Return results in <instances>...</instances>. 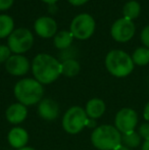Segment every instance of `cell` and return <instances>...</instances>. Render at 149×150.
Here are the masks:
<instances>
[{
	"label": "cell",
	"mask_w": 149,
	"mask_h": 150,
	"mask_svg": "<svg viewBox=\"0 0 149 150\" xmlns=\"http://www.w3.org/2000/svg\"><path fill=\"white\" fill-rule=\"evenodd\" d=\"M5 117L10 124H20L28 117V109H27V106H25L20 102L13 103V104L9 105L8 108L6 109Z\"/></svg>",
	"instance_id": "obj_14"
},
{
	"label": "cell",
	"mask_w": 149,
	"mask_h": 150,
	"mask_svg": "<svg viewBox=\"0 0 149 150\" xmlns=\"http://www.w3.org/2000/svg\"><path fill=\"white\" fill-rule=\"evenodd\" d=\"M86 127H87V128L94 129V130H95V129L97 128V124H96V120H93V119H90V117H88L87 122H86Z\"/></svg>",
	"instance_id": "obj_26"
},
{
	"label": "cell",
	"mask_w": 149,
	"mask_h": 150,
	"mask_svg": "<svg viewBox=\"0 0 149 150\" xmlns=\"http://www.w3.org/2000/svg\"><path fill=\"white\" fill-rule=\"evenodd\" d=\"M73 38L74 36L72 35V33L68 31H60L58 33H56V35L54 36L53 43L57 49H66L68 48L73 43Z\"/></svg>",
	"instance_id": "obj_16"
},
{
	"label": "cell",
	"mask_w": 149,
	"mask_h": 150,
	"mask_svg": "<svg viewBox=\"0 0 149 150\" xmlns=\"http://www.w3.org/2000/svg\"><path fill=\"white\" fill-rule=\"evenodd\" d=\"M91 142L99 150H114L121 144V134L112 125H101L91 134Z\"/></svg>",
	"instance_id": "obj_3"
},
{
	"label": "cell",
	"mask_w": 149,
	"mask_h": 150,
	"mask_svg": "<svg viewBox=\"0 0 149 150\" xmlns=\"http://www.w3.org/2000/svg\"><path fill=\"white\" fill-rule=\"evenodd\" d=\"M138 124V115L133 108L125 107L117 111L114 119V127L121 134L135 131Z\"/></svg>",
	"instance_id": "obj_8"
},
{
	"label": "cell",
	"mask_w": 149,
	"mask_h": 150,
	"mask_svg": "<svg viewBox=\"0 0 149 150\" xmlns=\"http://www.w3.org/2000/svg\"><path fill=\"white\" fill-rule=\"evenodd\" d=\"M106 105L104 101L100 98H92L86 103L85 111L88 117L97 120L103 115L105 112Z\"/></svg>",
	"instance_id": "obj_15"
},
{
	"label": "cell",
	"mask_w": 149,
	"mask_h": 150,
	"mask_svg": "<svg viewBox=\"0 0 149 150\" xmlns=\"http://www.w3.org/2000/svg\"><path fill=\"white\" fill-rule=\"evenodd\" d=\"M142 150H149V140H145L142 144Z\"/></svg>",
	"instance_id": "obj_29"
},
{
	"label": "cell",
	"mask_w": 149,
	"mask_h": 150,
	"mask_svg": "<svg viewBox=\"0 0 149 150\" xmlns=\"http://www.w3.org/2000/svg\"><path fill=\"white\" fill-rule=\"evenodd\" d=\"M88 117L81 106H72L62 117V128L68 134L77 135L86 128Z\"/></svg>",
	"instance_id": "obj_5"
},
{
	"label": "cell",
	"mask_w": 149,
	"mask_h": 150,
	"mask_svg": "<svg viewBox=\"0 0 149 150\" xmlns=\"http://www.w3.org/2000/svg\"><path fill=\"white\" fill-rule=\"evenodd\" d=\"M141 41L144 45L146 46V48L149 49V26L146 28H144V30L141 33Z\"/></svg>",
	"instance_id": "obj_24"
},
{
	"label": "cell",
	"mask_w": 149,
	"mask_h": 150,
	"mask_svg": "<svg viewBox=\"0 0 149 150\" xmlns=\"http://www.w3.org/2000/svg\"><path fill=\"white\" fill-rule=\"evenodd\" d=\"M13 4V0H0V10H6Z\"/></svg>",
	"instance_id": "obj_25"
},
{
	"label": "cell",
	"mask_w": 149,
	"mask_h": 150,
	"mask_svg": "<svg viewBox=\"0 0 149 150\" xmlns=\"http://www.w3.org/2000/svg\"><path fill=\"white\" fill-rule=\"evenodd\" d=\"M13 20L7 14H0V38L9 37L14 30Z\"/></svg>",
	"instance_id": "obj_18"
},
{
	"label": "cell",
	"mask_w": 149,
	"mask_h": 150,
	"mask_svg": "<svg viewBox=\"0 0 149 150\" xmlns=\"http://www.w3.org/2000/svg\"><path fill=\"white\" fill-rule=\"evenodd\" d=\"M105 67L112 76L124 78L133 71L134 62L131 56L123 50H112L105 57Z\"/></svg>",
	"instance_id": "obj_4"
},
{
	"label": "cell",
	"mask_w": 149,
	"mask_h": 150,
	"mask_svg": "<svg viewBox=\"0 0 149 150\" xmlns=\"http://www.w3.org/2000/svg\"><path fill=\"white\" fill-rule=\"evenodd\" d=\"M114 150H131L130 148H128L127 146H125V145H123V144H121L119 147H117Z\"/></svg>",
	"instance_id": "obj_30"
},
{
	"label": "cell",
	"mask_w": 149,
	"mask_h": 150,
	"mask_svg": "<svg viewBox=\"0 0 149 150\" xmlns=\"http://www.w3.org/2000/svg\"><path fill=\"white\" fill-rule=\"evenodd\" d=\"M81 65L74 58H68L61 62V74L66 77L72 78L80 73Z\"/></svg>",
	"instance_id": "obj_17"
},
{
	"label": "cell",
	"mask_w": 149,
	"mask_h": 150,
	"mask_svg": "<svg viewBox=\"0 0 149 150\" xmlns=\"http://www.w3.org/2000/svg\"><path fill=\"white\" fill-rule=\"evenodd\" d=\"M34 43V38L30 30L18 28L13 30L7 39V46L14 54H22L31 49Z\"/></svg>",
	"instance_id": "obj_6"
},
{
	"label": "cell",
	"mask_w": 149,
	"mask_h": 150,
	"mask_svg": "<svg viewBox=\"0 0 149 150\" xmlns=\"http://www.w3.org/2000/svg\"><path fill=\"white\" fill-rule=\"evenodd\" d=\"M68 1L74 6H80V5H82V4H85L86 2H88L89 0H68Z\"/></svg>",
	"instance_id": "obj_27"
},
{
	"label": "cell",
	"mask_w": 149,
	"mask_h": 150,
	"mask_svg": "<svg viewBox=\"0 0 149 150\" xmlns=\"http://www.w3.org/2000/svg\"><path fill=\"white\" fill-rule=\"evenodd\" d=\"M7 140L9 145L14 149H20L26 147L29 141L28 132L24 128L20 127H14L9 131L7 135Z\"/></svg>",
	"instance_id": "obj_13"
},
{
	"label": "cell",
	"mask_w": 149,
	"mask_h": 150,
	"mask_svg": "<svg viewBox=\"0 0 149 150\" xmlns=\"http://www.w3.org/2000/svg\"><path fill=\"white\" fill-rule=\"evenodd\" d=\"M138 133L144 140H149V122H144L139 127Z\"/></svg>",
	"instance_id": "obj_23"
},
{
	"label": "cell",
	"mask_w": 149,
	"mask_h": 150,
	"mask_svg": "<svg viewBox=\"0 0 149 150\" xmlns=\"http://www.w3.org/2000/svg\"><path fill=\"white\" fill-rule=\"evenodd\" d=\"M18 150H36L32 147H24V148H20V149H18Z\"/></svg>",
	"instance_id": "obj_32"
},
{
	"label": "cell",
	"mask_w": 149,
	"mask_h": 150,
	"mask_svg": "<svg viewBox=\"0 0 149 150\" xmlns=\"http://www.w3.org/2000/svg\"><path fill=\"white\" fill-rule=\"evenodd\" d=\"M10 49L6 45H0V63L6 62L8 58L10 57Z\"/></svg>",
	"instance_id": "obj_22"
},
{
	"label": "cell",
	"mask_w": 149,
	"mask_h": 150,
	"mask_svg": "<svg viewBox=\"0 0 149 150\" xmlns=\"http://www.w3.org/2000/svg\"><path fill=\"white\" fill-rule=\"evenodd\" d=\"M141 136L138 132L132 131L129 133L121 134V144L127 146L128 148H136L141 144Z\"/></svg>",
	"instance_id": "obj_19"
},
{
	"label": "cell",
	"mask_w": 149,
	"mask_h": 150,
	"mask_svg": "<svg viewBox=\"0 0 149 150\" xmlns=\"http://www.w3.org/2000/svg\"><path fill=\"white\" fill-rule=\"evenodd\" d=\"M37 112L45 120H54L59 115V106L54 100L50 98L42 99L38 103Z\"/></svg>",
	"instance_id": "obj_12"
},
{
	"label": "cell",
	"mask_w": 149,
	"mask_h": 150,
	"mask_svg": "<svg viewBox=\"0 0 149 150\" xmlns=\"http://www.w3.org/2000/svg\"><path fill=\"white\" fill-rule=\"evenodd\" d=\"M143 117L147 122H149V101L146 103L145 107H144V110H143Z\"/></svg>",
	"instance_id": "obj_28"
},
{
	"label": "cell",
	"mask_w": 149,
	"mask_h": 150,
	"mask_svg": "<svg viewBox=\"0 0 149 150\" xmlns=\"http://www.w3.org/2000/svg\"><path fill=\"white\" fill-rule=\"evenodd\" d=\"M32 71L39 83L51 84L61 75V62L49 54H38L33 59Z\"/></svg>",
	"instance_id": "obj_1"
},
{
	"label": "cell",
	"mask_w": 149,
	"mask_h": 150,
	"mask_svg": "<svg viewBox=\"0 0 149 150\" xmlns=\"http://www.w3.org/2000/svg\"><path fill=\"white\" fill-rule=\"evenodd\" d=\"M43 2H45V3H48V4H54L55 2H57L58 0H42Z\"/></svg>",
	"instance_id": "obj_31"
},
{
	"label": "cell",
	"mask_w": 149,
	"mask_h": 150,
	"mask_svg": "<svg viewBox=\"0 0 149 150\" xmlns=\"http://www.w3.org/2000/svg\"><path fill=\"white\" fill-rule=\"evenodd\" d=\"M34 28L38 36L42 38H51L56 35L57 25L52 18L41 16L35 22Z\"/></svg>",
	"instance_id": "obj_11"
},
{
	"label": "cell",
	"mask_w": 149,
	"mask_h": 150,
	"mask_svg": "<svg viewBox=\"0 0 149 150\" xmlns=\"http://www.w3.org/2000/svg\"><path fill=\"white\" fill-rule=\"evenodd\" d=\"M140 11H141V7H140V4L137 1H129L124 6V18L132 21L134 18H138V16L140 14Z\"/></svg>",
	"instance_id": "obj_20"
},
{
	"label": "cell",
	"mask_w": 149,
	"mask_h": 150,
	"mask_svg": "<svg viewBox=\"0 0 149 150\" xmlns=\"http://www.w3.org/2000/svg\"><path fill=\"white\" fill-rule=\"evenodd\" d=\"M13 93L18 102L25 106L38 104L43 99L44 89L41 83L35 79L26 78L16 84Z\"/></svg>",
	"instance_id": "obj_2"
},
{
	"label": "cell",
	"mask_w": 149,
	"mask_h": 150,
	"mask_svg": "<svg viewBox=\"0 0 149 150\" xmlns=\"http://www.w3.org/2000/svg\"><path fill=\"white\" fill-rule=\"evenodd\" d=\"M112 36L117 42H128L133 38L135 34V25L131 20L126 18H119L113 23L112 27Z\"/></svg>",
	"instance_id": "obj_9"
},
{
	"label": "cell",
	"mask_w": 149,
	"mask_h": 150,
	"mask_svg": "<svg viewBox=\"0 0 149 150\" xmlns=\"http://www.w3.org/2000/svg\"><path fill=\"white\" fill-rule=\"evenodd\" d=\"M134 64L146 65L149 63V49L146 47H140L134 51L132 55Z\"/></svg>",
	"instance_id": "obj_21"
},
{
	"label": "cell",
	"mask_w": 149,
	"mask_h": 150,
	"mask_svg": "<svg viewBox=\"0 0 149 150\" xmlns=\"http://www.w3.org/2000/svg\"><path fill=\"white\" fill-rule=\"evenodd\" d=\"M5 69L12 76H24L30 69V62L24 55L14 54L5 62Z\"/></svg>",
	"instance_id": "obj_10"
},
{
	"label": "cell",
	"mask_w": 149,
	"mask_h": 150,
	"mask_svg": "<svg viewBox=\"0 0 149 150\" xmlns=\"http://www.w3.org/2000/svg\"><path fill=\"white\" fill-rule=\"evenodd\" d=\"M95 30V21L90 14L81 13L73 20L70 32L79 40L89 39Z\"/></svg>",
	"instance_id": "obj_7"
}]
</instances>
